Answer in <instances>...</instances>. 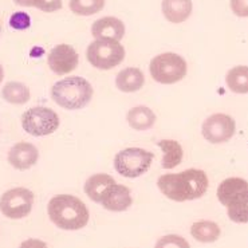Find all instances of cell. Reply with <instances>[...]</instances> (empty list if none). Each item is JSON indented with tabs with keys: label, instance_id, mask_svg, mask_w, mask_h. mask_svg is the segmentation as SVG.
<instances>
[{
	"label": "cell",
	"instance_id": "cell-23",
	"mask_svg": "<svg viewBox=\"0 0 248 248\" xmlns=\"http://www.w3.org/2000/svg\"><path fill=\"white\" fill-rule=\"evenodd\" d=\"M70 10L75 15L89 16L99 12L105 7V0H70Z\"/></svg>",
	"mask_w": 248,
	"mask_h": 248
},
{
	"label": "cell",
	"instance_id": "cell-14",
	"mask_svg": "<svg viewBox=\"0 0 248 248\" xmlns=\"http://www.w3.org/2000/svg\"><path fill=\"white\" fill-rule=\"evenodd\" d=\"M246 192H248V181L240 177H230L219 185L217 199L224 207H228Z\"/></svg>",
	"mask_w": 248,
	"mask_h": 248
},
{
	"label": "cell",
	"instance_id": "cell-31",
	"mask_svg": "<svg viewBox=\"0 0 248 248\" xmlns=\"http://www.w3.org/2000/svg\"><path fill=\"white\" fill-rule=\"evenodd\" d=\"M0 34H1V23H0Z\"/></svg>",
	"mask_w": 248,
	"mask_h": 248
},
{
	"label": "cell",
	"instance_id": "cell-27",
	"mask_svg": "<svg viewBox=\"0 0 248 248\" xmlns=\"http://www.w3.org/2000/svg\"><path fill=\"white\" fill-rule=\"evenodd\" d=\"M10 26L14 30H27L31 26V19L26 12H15L10 17Z\"/></svg>",
	"mask_w": 248,
	"mask_h": 248
},
{
	"label": "cell",
	"instance_id": "cell-4",
	"mask_svg": "<svg viewBox=\"0 0 248 248\" xmlns=\"http://www.w3.org/2000/svg\"><path fill=\"white\" fill-rule=\"evenodd\" d=\"M186 62L183 57L174 52L160 54L150 62V75L161 85H173L186 75Z\"/></svg>",
	"mask_w": 248,
	"mask_h": 248
},
{
	"label": "cell",
	"instance_id": "cell-12",
	"mask_svg": "<svg viewBox=\"0 0 248 248\" xmlns=\"http://www.w3.org/2000/svg\"><path fill=\"white\" fill-rule=\"evenodd\" d=\"M92 34L95 39H111L121 41L125 35V24L114 16H105L94 22Z\"/></svg>",
	"mask_w": 248,
	"mask_h": 248
},
{
	"label": "cell",
	"instance_id": "cell-21",
	"mask_svg": "<svg viewBox=\"0 0 248 248\" xmlns=\"http://www.w3.org/2000/svg\"><path fill=\"white\" fill-rule=\"evenodd\" d=\"M1 97L8 104L14 105H24L29 102L30 97V89L22 82H8L4 85L1 90Z\"/></svg>",
	"mask_w": 248,
	"mask_h": 248
},
{
	"label": "cell",
	"instance_id": "cell-8",
	"mask_svg": "<svg viewBox=\"0 0 248 248\" xmlns=\"http://www.w3.org/2000/svg\"><path fill=\"white\" fill-rule=\"evenodd\" d=\"M34 204V193L27 188H14L0 197V211L8 219H23L29 216Z\"/></svg>",
	"mask_w": 248,
	"mask_h": 248
},
{
	"label": "cell",
	"instance_id": "cell-28",
	"mask_svg": "<svg viewBox=\"0 0 248 248\" xmlns=\"http://www.w3.org/2000/svg\"><path fill=\"white\" fill-rule=\"evenodd\" d=\"M231 8L239 17H248V0H231Z\"/></svg>",
	"mask_w": 248,
	"mask_h": 248
},
{
	"label": "cell",
	"instance_id": "cell-7",
	"mask_svg": "<svg viewBox=\"0 0 248 248\" xmlns=\"http://www.w3.org/2000/svg\"><path fill=\"white\" fill-rule=\"evenodd\" d=\"M59 117L52 109L35 106L22 116V126L24 132L34 137H43L54 133L59 127Z\"/></svg>",
	"mask_w": 248,
	"mask_h": 248
},
{
	"label": "cell",
	"instance_id": "cell-24",
	"mask_svg": "<svg viewBox=\"0 0 248 248\" xmlns=\"http://www.w3.org/2000/svg\"><path fill=\"white\" fill-rule=\"evenodd\" d=\"M227 208H228V217L232 221L239 224L248 223V192L231 202Z\"/></svg>",
	"mask_w": 248,
	"mask_h": 248
},
{
	"label": "cell",
	"instance_id": "cell-15",
	"mask_svg": "<svg viewBox=\"0 0 248 248\" xmlns=\"http://www.w3.org/2000/svg\"><path fill=\"white\" fill-rule=\"evenodd\" d=\"M114 184H117L116 180L113 179L110 174H93L92 177H89L86 183H85V193L94 202H101L105 193Z\"/></svg>",
	"mask_w": 248,
	"mask_h": 248
},
{
	"label": "cell",
	"instance_id": "cell-22",
	"mask_svg": "<svg viewBox=\"0 0 248 248\" xmlns=\"http://www.w3.org/2000/svg\"><path fill=\"white\" fill-rule=\"evenodd\" d=\"M227 86L232 93L247 94L248 93V66H236L228 71L225 77Z\"/></svg>",
	"mask_w": 248,
	"mask_h": 248
},
{
	"label": "cell",
	"instance_id": "cell-6",
	"mask_svg": "<svg viewBox=\"0 0 248 248\" xmlns=\"http://www.w3.org/2000/svg\"><path fill=\"white\" fill-rule=\"evenodd\" d=\"M86 57L95 69L110 70L125 59V48L118 41L97 39L89 45Z\"/></svg>",
	"mask_w": 248,
	"mask_h": 248
},
{
	"label": "cell",
	"instance_id": "cell-5",
	"mask_svg": "<svg viewBox=\"0 0 248 248\" xmlns=\"http://www.w3.org/2000/svg\"><path fill=\"white\" fill-rule=\"evenodd\" d=\"M155 155L141 148H126L114 157V169L126 179H137L149 170Z\"/></svg>",
	"mask_w": 248,
	"mask_h": 248
},
{
	"label": "cell",
	"instance_id": "cell-17",
	"mask_svg": "<svg viewBox=\"0 0 248 248\" xmlns=\"http://www.w3.org/2000/svg\"><path fill=\"white\" fill-rule=\"evenodd\" d=\"M145 77L142 71L136 67H127L118 73L116 78V86L124 93L139 92L144 86Z\"/></svg>",
	"mask_w": 248,
	"mask_h": 248
},
{
	"label": "cell",
	"instance_id": "cell-18",
	"mask_svg": "<svg viewBox=\"0 0 248 248\" xmlns=\"http://www.w3.org/2000/svg\"><path fill=\"white\" fill-rule=\"evenodd\" d=\"M127 124L134 130H149L156 124L155 111L146 106H136L127 111Z\"/></svg>",
	"mask_w": 248,
	"mask_h": 248
},
{
	"label": "cell",
	"instance_id": "cell-29",
	"mask_svg": "<svg viewBox=\"0 0 248 248\" xmlns=\"http://www.w3.org/2000/svg\"><path fill=\"white\" fill-rule=\"evenodd\" d=\"M19 248H48L45 242H42L39 239H29L24 240Z\"/></svg>",
	"mask_w": 248,
	"mask_h": 248
},
{
	"label": "cell",
	"instance_id": "cell-26",
	"mask_svg": "<svg viewBox=\"0 0 248 248\" xmlns=\"http://www.w3.org/2000/svg\"><path fill=\"white\" fill-rule=\"evenodd\" d=\"M155 248H190L189 243L185 240L183 236L179 235H167L162 236L156 243Z\"/></svg>",
	"mask_w": 248,
	"mask_h": 248
},
{
	"label": "cell",
	"instance_id": "cell-19",
	"mask_svg": "<svg viewBox=\"0 0 248 248\" xmlns=\"http://www.w3.org/2000/svg\"><path fill=\"white\" fill-rule=\"evenodd\" d=\"M157 146H160L164 152V157L161 160V167L164 169H173L183 161L184 152L181 145L174 140H160L157 142Z\"/></svg>",
	"mask_w": 248,
	"mask_h": 248
},
{
	"label": "cell",
	"instance_id": "cell-25",
	"mask_svg": "<svg viewBox=\"0 0 248 248\" xmlns=\"http://www.w3.org/2000/svg\"><path fill=\"white\" fill-rule=\"evenodd\" d=\"M22 7H35L43 12H54L62 8V0H14Z\"/></svg>",
	"mask_w": 248,
	"mask_h": 248
},
{
	"label": "cell",
	"instance_id": "cell-16",
	"mask_svg": "<svg viewBox=\"0 0 248 248\" xmlns=\"http://www.w3.org/2000/svg\"><path fill=\"white\" fill-rule=\"evenodd\" d=\"M162 14L172 23H183L192 14V0H162Z\"/></svg>",
	"mask_w": 248,
	"mask_h": 248
},
{
	"label": "cell",
	"instance_id": "cell-9",
	"mask_svg": "<svg viewBox=\"0 0 248 248\" xmlns=\"http://www.w3.org/2000/svg\"><path fill=\"white\" fill-rule=\"evenodd\" d=\"M235 130H236L235 120L231 116L221 113H216L208 117L202 127L204 139L211 144H221L230 141L233 137Z\"/></svg>",
	"mask_w": 248,
	"mask_h": 248
},
{
	"label": "cell",
	"instance_id": "cell-10",
	"mask_svg": "<svg viewBox=\"0 0 248 248\" xmlns=\"http://www.w3.org/2000/svg\"><path fill=\"white\" fill-rule=\"evenodd\" d=\"M79 62L78 52L69 45H58L48 55V67L57 75H64L77 69Z\"/></svg>",
	"mask_w": 248,
	"mask_h": 248
},
{
	"label": "cell",
	"instance_id": "cell-20",
	"mask_svg": "<svg viewBox=\"0 0 248 248\" xmlns=\"http://www.w3.org/2000/svg\"><path fill=\"white\" fill-rule=\"evenodd\" d=\"M220 227L215 221L202 220L190 227V235L200 243H214L220 237Z\"/></svg>",
	"mask_w": 248,
	"mask_h": 248
},
{
	"label": "cell",
	"instance_id": "cell-2",
	"mask_svg": "<svg viewBox=\"0 0 248 248\" xmlns=\"http://www.w3.org/2000/svg\"><path fill=\"white\" fill-rule=\"evenodd\" d=\"M47 212L52 223L66 231H77L86 227L90 217L86 204L71 195L52 197L47 205Z\"/></svg>",
	"mask_w": 248,
	"mask_h": 248
},
{
	"label": "cell",
	"instance_id": "cell-3",
	"mask_svg": "<svg viewBox=\"0 0 248 248\" xmlns=\"http://www.w3.org/2000/svg\"><path fill=\"white\" fill-rule=\"evenodd\" d=\"M93 86L82 77H69L57 82L51 89L54 102L67 110L83 109L93 98Z\"/></svg>",
	"mask_w": 248,
	"mask_h": 248
},
{
	"label": "cell",
	"instance_id": "cell-30",
	"mask_svg": "<svg viewBox=\"0 0 248 248\" xmlns=\"http://www.w3.org/2000/svg\"><path fill=\"white\" fill-rule=\"evenodd\" d=\"M3 78H4V70H3V66L0 64V83L3 82Z\"/></svg>",
	"mask_w": 248,
	"mask_h": 248
},
{
	"label": "cell",
	"instance_id": "cell-1",
	"mask_svg": "<svg viewBox=\"0 0 248 248\" xmlns=\"http://www.w3.org/2000/svg\"><path fill=\"white\" fill-rule=\"evenodd\" d=\"M157 185L162 193L173 202H190L205 195L208 177L202 169L190 168L181 173L162 174L157 180Z\"/></svg>",
	"mask_w": 248,
	"mask_h": 248
},
{
	"label": "cell",
	"instance_id": "cell-13",
	"mask_svg": "<svg viewBox=\"0 0 248 248\" xmlns=\"http://www.w3.org/2000/svg\"><path fill=\"white\" fill-rule=\"evenodd\" d=\"M101 204L108 211L113 212H122L133 204V199L130 196V189L121 184H114L102 197Z\"/></svg>",
	"mask_w": 248,
	"mask_h": 248
},
{
	"label": "cell",
	"instance_id": "cell-11",
	"mask_svg": "<svg viewBox=\"0 0 248 248\" xmlns=\"http://www.w3.org/2000/svg\"><path fill=\"white\" fill-rule=\"evenodd\" d=\"M39 158L36 146L30 142H17L8 152V162L17 170H27L34 167Z\"/></svg>",
	"mask_w": 248,
	"mask_h": 248
}]
</instances>
